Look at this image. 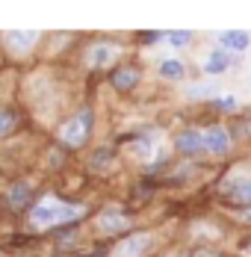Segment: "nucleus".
<instances>
[{"label":"nucleus","mask_w":251,"mask_h":257,"mask_svg":"<svg viewBox=\"0 0 251 257\" xmlns=\"http://www.w3.org/2000/svg\"><path fill=\"white\" fill-rule=\"evenodd\" d=\"M248 89H251V74H248Z\"/></svg>","instance_id":"26"},{"label":"nucleus","mask_w":251,"mask_h":257,"mask_svg":"<svg viewBox=\"0 0 251 257\" xmlns=\"http://www.w3.org/2000/svg\"><path fill=\"white\" fill-rule=\"evenodd\" d=\"M166 39V33H160V30H148V33H142V45H157V42H163Z\"/></svg>","instance_id":"22"},{"label":"nucleus","mask_w":251,"mask_h":257,"mask_svg":"<svg viewBox=\"0 0 251 257\" xmlns=\"http://www.w3.org/2000/svg\"><path fill=\"white\" fill-rule=\"evenodd\" d=\"M157 74H160V80H166V83H180V80L186 77V65H183V59H177V56H166V59L157 65Z\"/></svg>","instance_id":"14"},{"label":"nucleus","mask_w":251,"mask_h":257,"mask_svg":"<svg viewBox=\"0 0 251 257\" xmlns=\"http://www.w3.org/2000/svg\"><path fill=\"white\" fill-rule=\"evenodd\" d=\"M192 257H230L225 254V251H219V248H207V245H201V248H195V251H189Z\"/></svg>","instance_id":"21"},{"label":"nucleus","mask_w":251,"mask_h":257,"mask_svg":"<svg viewBox=\"0 0 251 257\" xmlns=\"http://www.w3.org/2000/svg\"><path fill=\"white\" fill-rule=\"evenodd\" d=\"M175 151L183 160H198L201 154H207V148H204V130L198 127H183V130H177V136H175Z\"/></svg>","instance_id":"5"},{"label":"nucleus","mask_w":251,"mask_h":257,"mask_svg":"<svg viewBox=\"0 0 251 257\" xmlns=\"http://www.w3.org/2000/svg\"><path fill=\"white\" fill-rule=\"evenodd\" d=\"M92 133H95V106L83 103V106H77L74 115H68L56 127V139L65 148H83L92 139Z\"/></svg>","instance_id":"2"},{"label":"nucleus","mask_w":251,"mask_h":257,"mask_svg":"<svg viewBox=\"0 0 251 257\" xmlns=\"http://www.w3.org/2000/svg\"><path fill=\"white\" fill-rule=\"evenodd\" d=\"M172 257H192V254H172Z\"/></svg>","instance_id":"24"},{"label":"nucleus","mask_w":251,"mask_h":257,"mask_svg":"<svg viewBox=\"0 0 251 257\" xmlns=\"http://www.w3.org/2000/svg\"><path fill=\"white\" fill-rule=\"evenodd\" d=\"M139 83H142V68L136 62H124L118 68H112V74H109V86L115 92H133Z\"/></svg>","instance_id":"8"},{"label":"nucleus","mask_w":251,"mask_h":257,"mask_svg":"<svg viewBox=\"0 0 251 257\" xmlns=\"http://www.w3.org/2000/svg\"><path fill=\"white\" fill-rule=\"evenodd\" d=\"M207 106H210L213 112H225V115H230V112H236V109H239V101H236L233 95H219V98H213Z\"/></svg>","instance_id":"18"},{"label":"nucleus","mask_w":251,"mask_h":257,"mask_svg":"<svg viewBox=\"0 0 251 257\" xmlns=\"http://www.w3.org/2000/svg\"><path fill=\"white\" fill-rule=\"evenodd\" d=\"M59 257H74V254H68V251H65V254H59Z\"/></svg>","instance_id":"25"},{"label":"nucleus","mask_w":251,"mask_h":257,"mask_svg":"<svg viewBox=\"0 0 251 257\" xmlns=\"http://www.w3.org/2000/svg\"><path fill=\"white\" fill-rule=\"evenodd\" d=\"M189 98H219V86L216 83H204V86H189L186 89Z\"/></svg>","instance_id":"20"},{"label":"nucleus","mask_w":251,"mask_h":257,"mask_svg":"<svg viewBox=\"0 0 251 257\" xmlns=\"http://www.w3.org/2000/svg\"><path fill=\"white\" fill-rule=\"evenodd\" d=\"M227 204L236 207V210H245V207H251V175L236 178L233 189H230V195H227Z\"/></svg>","instance_id":"13"},{"label":"nucleus","mask_w":251,"mask_h":257,"mask_svg":"<svg viewBox=\"0 0 251 257\" xmlns=\"http://www.w3.org/2000/svg\"><path fill=\"white\" fill-rule=\"evenodd\" d=\"M3 201L9 210H15V213H21V210H33V186L27 183V180H15V183H9V189H6V195H3Z\"/></svg>","instance_id":"9"},{"label":"nucleus","mask_w":251,"mask_h":257,"mask_svg":"<svg viewBox=\"0 0 251 257\" xmlns=\"http://www.w3.org/2000/svg\"><path fill=\"white\" fill-rule=\"evenodd\" d=\"M154 248V233L151 231H133L115 245L112 257H151Z\"/></svg>","instance_id":"4"},{"label":"nucleus","mask_w":251,"mask_h":257,"mask_svg":"<svg viewBox=\"0 0 251 257\" xmlns=\"http://www.w3.org/2000/svg\"><path fill=\"white\" fill-rule=\"evenodd\" d=\"M118 56H121V45H118V42L100 39V42H92V45H89V51H86V65H92V68H106V65H112Z\"/></svg>","instance_id":"6"},{"label":"nucleus","mask_w":251,"mask_h":257,"mask_svg":"<svg viewBox=\"0 0 251 257\" xmlns=\"http://www.w3.org/2000/svg\"><path fill=\"white\" fill-rule=\"evenodd\" d=\"M80 216H86V204H71V201H56L45 198L30 210V225L33 228H50V225H74Z\"/></svg>","instance_id":"1"},{"label":"nucleus","mask_w":251,"mask_h":257,"mask_svg":"<svg viewBox=\"0 0 251 257\" xmlns=\"http://www.w3.org/2000/svg\"><path fill=\"white\" fill-rule=\"evenodd\" d=\"M230 145H233V136H230V130L225 124L213 121V124L204 127V148L213 160H225L230 154Z\"/></svg>","instance_id":"3"},{"label":"nucleus","mask_w":251,"mask_h":257,"mask_svg":"<svg viewBox=\"0 0 251 257\" xmlns=\"http://www.w3.org/2000/svg\"><path fill=\"white\" fill-rule=\"evenodd\" d=\"M192 33L189 30H172V33H166V42L172 45V48H189L192 45Z\"/></svg>","instance_id":"19"},{"label":"nucleus","mask_w":251,"mask_h":257,"mask_svg":"<svg viewBox=\"0 0 251 257\" xmlns=\"http://www.w3.org/2000/svg\"><path fill=\"white\" fill-rule=\"evenodd\" d=\"M236 62H239V59H233V56L225 53V51H210L207 56H204V62H201V71L210 74V77H222V74L230 71Z\"/></svg>","instance_id":"11"},{"label":"nucleus","mask_w":251,"mask_h":257,"mask_svg":"<svg viewBox=\"0 0 251 257\" xmlns=\"http://www.w3.org/2000/svg\"><path fill=\"white\" fill-rule=\"evenodd\" d=\"M216 45L225 53H245L251 48V33L248 30H225L216 36Z\"/></svg>","instance_id":"10"},{"label":"nucleus","mask_w":251,"mask_h":257,"mask_svg":"<svg viewBox=\"0 0 251 257\" xmlns=\"http://www.w3.org/2000/svg\"><path fill=\"white\" fill-rule=\"evenodd\" d=\"M115 163V148H109V145H100L95 148L92 154H89V172H109V166Z\"/></svg>","instance_id":"15"},{"label":"nucleus","mask_w":251,"mask_h":257,"mask_svg":"<svg viewBox=\"0 0 251 257\" xmlns=\"http://www.w3.org/2000/svg\"><path fill=\"white\" fill-rule=\"evenodd\" d=\"M130 216H127L124 210H103L98 216V222H95V228H98L100 236H121V233L130 231Z\"/></svg>","instance_id":"7"},{"label":"nucleus","mask_w":251,"mask_h":257,"mask_svg":"<svg viewBox=\"0 0 251 257\" xmlns=\"http://www.w3.org/2000/svg\"><path fill=\"white\" fill-rule=\"evenodd\" d=\"M42 42V33H36V30H18V33H6V48L9 53H30L36 45Z\"/></svg>","instance_id":"12"},{"label":"nucleus","mask_w":251,"mask_h":257,"mask_svg":"<svg viewBox=\"0 0 251 257\" xmlns=\"http://www.w3.org/2000/svg\"><path fill=\"white\" fill-rule=\"evenodd\" d=\"M18 124H21V112H18V109L3 106V109H0V139L12 136V133L18 130Z\"/></svg>","instance_id":"16"},{"label":"nucleus","mask_w":251,"mask_h":257,"mask_svg":"<svg viewBox=\"0 0 251 257\" xmlns=\"http://www.w3.org/2000/svg\"><path fill=\"white\" fill-rule=\"evenodd\" d=\"M130 154L139 157V160H148L154 154V142H151L148 133H136L133 139H130Z\"/></svg>","instance_id":"17"},{"label":"nucleus","mask_w":251,"mask_h":257,"mask_svg":"<svg viewBox=\"0 0 251 257\" xmlns=\"http://www.w3.org/2000/svg\"><path fill=\"white\" fill-rule=\"evenodd\" d=\"M239 219H242V222H251V207H245V210H239Z\"/></svg>","instance_id":"23"}]
</instances>
